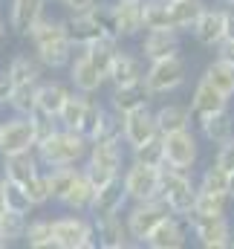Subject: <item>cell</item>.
<instances>
[{"label": "cell", "mask_w": 234, "mask_h": 249, "mask_svg": "<svg viewBox=\"0 0 234 249\" xmlns=\"http://www.w3.org/2000/svg\"><path fill=\"white\" fill-rule=\"evenodd\" d=\"M29 41L38 53V58L47 64V70H64L75 58V44L67 32V20H52V18H41L35 23V29L29 32Z\"/></svg>", "instance_id": "obj_1"}, {"label": "cell", "mask_w": 234, "mask_h": 249, "mask_svg": "<svg viewBox=\"0 0 234 249\" xmlns=\"http://www.w3.org/2000/svg\"><path fill=\"white\" fill-rule=\"evenodd\" d=\"M90 145L93 142L84 133L58 127L55 133H50L47 139H41L35 145V154L44 168H61V165H78L90 154Z\"/></svg>", "instance_id": "obj_2"}, {"label": "cell", "mask_w": 234, "mask_h": 249, "mask_svg": "<svg viewBox=\"0 0 234 249\" xmlns=\"http://www.w3.org/2000/svg\"><path fill=\"white\" fill-rule=\"evenodd\" d=\"M124 139H104V142H93L87 162H84V174L96 183V188H101L104 183H110L113 177H121L124 168V151H121Z\"/></svg>", "instance_id": "obj_3"}, {"label": "cell", "mask_w": 234, "mask_h": 249, "mask_svg": "<svg viewBox=\"0 0 234 249\" xmlns=\"http://www.w3.org/2000/svg\"><path fill=\"white\" fill-rule=\"evenodd\" d=\"M197 194H200V186H194V180L185 168H174V165L162 168V200L171 206L174 214L188 217L194 212Z\"/></svg>", "instance_id": "obj_4"}, {"label": "cell", "mask_w": 234, "mask_h": 249, "mask_svg": "<svg viewBox=\"0 0 234 249\" xmlns=\"http://www.w3.org/2000/svg\"><path fill=\"white\" fill-rule=\"evenodd\" d=\"M52 238H55V249H93V247H99L96 223L90 217H81V212L55 217L52 220Z\"/></svg>", "instance_id": "obj_5"}, {"label": "cell", "mask_w": 234, "mask_h": 249, "mask_svg": "<svg viewBox=\"0 0 234 249\" xmlns=\"http://www.w3.org/2000/svg\"><path fill=\"white\" fill-rule=\"evenodd\" d=\"M67 32H69V38H72V44H75L78 50L96 44L99 38L110 35L107 9L99 3V6L90 9V12H69V18H67Z\"/></svg>", "instance_id": "obj_6"}, {"label": "cell", "mask_w": 234, "mask_h": 249, "mask_svg": "<svg viewBox=\"0 0 234 249\" xmlns=\"http://www.w3.org/2000/svg\"><path fill=\"white\" fill-rule=\"evenodd\" d=\"M121 177H124V188L130 194V203H145V200L162 197V168H156V165H145V162L133 160Z\"/></svg>", "instance_id": "obj_7"}, {"label": "cell", "mask_w": 234, "mask_h": 249, "mask_svg": "<svg viewBox=\"0 0 234 249\" xmlns=\"http://www.w3.org/2000/svg\"><path fill=\"white\" fill-rule=\"evenodd\" d=\"M168 214H174V212H171V206H168L162 197H156V200L133 203V206H130V212H127L124 217H127V226H130L133 241L145 247L148 235H150V232H153V229H156L165 217H168Z\"/></svg>", "instance_id": "obj_8"}, {"label": "cell", "mask_w": 234, "mask_h": 249, "mask_svg": "<svg viewBox=\"0 0 234 249\" xmlns=\"http://www.w3.org/2000/svg\"><path fill=\"white\" fill-rule=\"evenodd\" d=\"M188 78V64L182 55H171V58H162V61H153L145 72V81L150 87L153 96H168L179 90Z\"/></svg>", "instance_id": "obj_9"}, {"label": "cell", "mask_w": 234, "mask_h": 249, "mask_svg": "<svg viewBox=\"0 0 234 249\" xmlns=\"http://www.w3.org/2000/svg\"><path fill=\"white\" fill-rule=\"evenodd\" d=\"M35 145H38V127H35L32 116L15 113V119L0 122V157L32 151Z\"/></svg>", "instance_id": "obj_10"}, {"label": "cell", "mask_w": 234, "mask_h": 249, "mask_svg": "<svg viewBox=\"0 0 234 249\" xmlns=\"http://www.w3.org/2000/svg\"><path fill=\"white\" fill-rule=\"evenodd\" d=\"M145 0H116L113 6H107V26L110 32L121 38H133L145 29Z\"/></svg>", "instance_id": "obj_11"}, {"label": "cell", "mask_w": 234, "mask_h": 249, "mask_svg": "<svg viewBox=\"0 0 234 249\" xmlns=\"http://www.w3.org/2000/svg\"><path fill=\"white\" fill-rule=\"evenodd\" d=\"M197 244L205 249H226L234 247V232L226 217H202V214H188L185 217Z\"/></svg>", "instance_id": "obj_12"}, {"label": "cell", "mask_w": 234, "mask_h": 249, "mask_svg": "<svg viewBox=\"0 0 234 249\" xmlns=\"http://www.w3.org/2000/svg\"><path fill=\"white\" fill-rule=\"evenodd\" d=\"M197 157H200V142H197V133L191 127L165 133V165L188 171L197 162Z\"/></svg>", "instance_id": "obj_13"}, {"label": "cell", "mask_w": 234, "mask_h": 249, "mask_svg": "<svg viewBox=\"0 0 234 249\" xmlns=\"http://www.w3.org/2000/svg\"><path fill=\"white\" fill-rule=\"evenodd\" d=\"M69 81H72L75 90L96 96V93L101 90V84L107 81V72L81 50V53H75V58H72V64H69Z\"/></svg>", "instance_id": "obj_14"}, {"label": "cell", "mask_w": 234, "mask_h": 249, "mask_svg": "<svg viewBox=\"0 0 234 249\" xmlns=\"http://www.w3.org/2000/svg\"><path fill=\"white\" fill-rule=\"evenodd\" d=\"M229 99L223 90H217L208 78H200L197 87H194V96H191V113H194V122H202L205 116L211 113H220V110H229Z\"/></svg>", "instance_id": "obj_15"}, {"label": "cell", "mask_w": 234, "mask_h": 249, "mask_svg": "<svg viewBox=\"0 0 234 249\" xmlns=\"http://www.w3.org/2000/svg\"><path fill=\"white\" fill-rule=\"evenodd\" d=\"M96 223V238L101 249H130L136 241L130 235L127 217L121 214H110V217H93Z\"/></svg>", "instance_id": "obj_16"}, {"label": "cell", "mask_w": 234, "mask_h": 249, "mask_svg": "<svg viewBox=\"0 0 234 249\" xmlns=\"http://www.w3.org/2000/svg\"><path fill=\"white\" fill-rule=\"evenodd\" d=\"M127 203H130V194H127V188H124V177H113L110 183H104V186L96 191V200H93L90 214H93V217L121 214Z\"/></svg>", "instance_id": "obj_17"}, {"label": "cell", "mask_w": 234, "mask_h": 249, "mask_svg": "<svg viewBox=\"0 0 234 249\" xmlns=\"http://www.w3.org/2000/svg\"><path fill=\"white\" fill-rule=\"evenodd\" d=\"M159 133V124H156V113H150L148 107H139V110H130L124 113V145L133 151L139 145H145L148 139H153Z\"/></svg>", "instance_id": "obj_18"}, {"label": "cell", "mask_w": 234, "mask_h": 249, "mask_svg": "<svg viewBox=\"0 0 234 249\" xmlns=\"http://www.w3.org/2000/svg\"><path fill=\"white\" fill-rule=\"evenodd\" d=\"M139 50H142V58L148 64L179 55V32H174V29H148Z\"/></svg>", "instance_id": "obj_19"}, {"label": "cell", "mask_w": 234, "mask_h": 249, "mask_svg": "<svg viewBox=\"0 0 234 249\" xmlns=\"http://www.w3.org/2000/svg\"><path fill=\"white\" fill-rule=\"evenodd\" d=\"M191 35L197 38V44H202V47H208V50H217L220 41L226 38V12H223V6H220V9H211V6H208V9L202 12V18L194 23Z\"/></svg>", "instance_id": "obj_20"}, {"label": "cell", "mask_w": 234, "mask_h": 249, "mask_svg": "<svg viewBox=\"0 0 234 249\" xmlns=\"http://www.w3.org/2000/svg\"><path fill=\"white\" fill-rule=\"evenodd\" d=\"M44 9H47L44 0H12V6H9V29L15 35L29 38V32L35 29V23L47 15Z\"/></svg>", "instance_id": "obj_21"}, {"label": "cell", "mask_w": 234, "mask_h": 249, "mask_svg": "<svg viewBox=\"0 0 234 249\" xmlns=\"http://www.w3.org/2000/svg\"><path fill=\"white\" fill-rule=\"evenodd\" d=\"M153 99L150 87L145 78L139 81H130V84H118L110 93V107H116L118 113H130V110H139V107H148V102Z\"/></svg>", "instance_id": "obj_22"}, {"label": "cell", "mask_w": 234, "mask_h": 249, "mask_svg": "<svg viewBox=\"0 0 234 249\" xmlns=\"http://www.w3.org/2000/svg\"><path fill=\"white\" fill-rule=\"evenodd\" d=\"M188 244V232L179 220V214H168L145 241V247L150 249H182Z\"/></svg>", "instance_id": "obj_23"}, {"label": "cell", "mask_w": 234, "mask_h": 249, "mask_svg": "<svg viewBox=\"0 0 234 249\" xmlns=\"http://www.w3.org/2000/svg\"><path fill=\"white\" fill-rule=\"evenodd\" d=\"M41 174V160L32 151H20V154H9L3 157V177L6 180H15V183H29L32 177Z\"/></svg>", "instance_id": "obj_24"}, {"label": "cell", "mask_w": 234, "mask_h": 249, "mask_svg": "<svg viewBox=\"0 0 234 249\" xmlns=\"http://www.w3.org/2000/svg\"><path fill=\"white\" fill-rule=\"evenodd\" d=\"M6 70L12 72L15 84H41V81H44V70H47V64L38 58V53H35V55H29V53H17V55L9 58Z\"/></svg>", "instance_id": "obj_25"}, {"label": "cell", "mask_w": 234, "mask_h": 249, "mask_svg": "<svg viewBox=\"0 0 234 249\" xmlns=\"http://www.w3.org/2000/svg\"><path fill=\"white\" fill-rule=\"evenodd\" d=\"M145 72L148 70H145L142 58H136L127 50H118L113 64H110V70H107V81H113V87H118V84H130V81L145 78Z\"/></svg>", "instance_id": "obj_26"}, {"label": "cell", "mask_w": 234, "mask_h": 249, "mask_svg": "<svg viewBox=\"0 0 234 249\" xmlns=\"http://www.w3.org/2000/svg\"><path fill=\"white\" fill-rule=\"evenodd\" d=\"M191 105H179V102H168L156 110V124H159V133H174V130H185L191 127Z\"/></svg>", "instance_id": "obj_27"}, {"label": "cell", "mask_w": 234, "mask_h": 249, "mask_svg": "<svg viewBox=\"0 0 234 249\" xmlns=\"http://www.w3.org/2000/svg\"><path fill=\"white\" fill-rule=\"evenodd\" d=\"M200 124V133L211 142V145H223V142H229L234 139V119L229 110H220V113H211V116H205Z\"/></svg>", "instance_id": "obj_28"}, {"label": "cell", "mask_w": 234, "mask_h": 249, "mask_svg": "<svg viewBox=\"0 0 234 249\" xmlns=\"http://www.w3.org/2000/svg\"><path fill=\"white\" fill-rule=\"evenodd\" d=\"M69 96H72V90L67 84H61V81H41L38 84V107L52 113V116H58L64 110Z\"/></svg>", "instance_id": "obj_29"}, {"label": "cell", "mask_w": 234, "mask_h": 249, "mask_svg": "<svg viewBox=\"0 0 234 249\" xmlns=\"http://www.w3.org/2000/svg\"><path fill=\"white\" fill-rule=\"evenodd\" d=\"M96 183L84 174V168H81V174H78V180H75V186L69 188V194H67V200H64V206L69 209V212H90L93 209V200H96Z\"/></svg>", "instance_id": "obj_30"}, {"label": "cell", "mask_w": 234, "mask_h": 249, "mask_svg": "<svg viewBox=\"0 0 234 249\" xmlns=\"http://www.w3.org/2000/svg\"><path fill=\"white\" fill-rule=\"evenodd\" d=\"M168 6H171V15H174V23L179 32H191L194 29V23L202 18V12L208 9L205 6V0H168Z\"/></svg>", "instance_id": "obj_31"}, {"label": "cell", "mask_w": 234, "mask_h": 249, "mask_svg": "<svg viewBox=\"0 0 234 249\" xmlns=\"http://www.w3.org/2000/svg\"><path fill=\"white\" fill-rule=\"evenodd\" d=\"M142 9H145V29H174V32H179L168 0H145Z\"/></svg>", "instance_id": "obj_32"}, {"label": "cell", "mask_w": 234, "mask_h": 249, "mask_svg": "<svg viewBox=\"0 0 234 249\" xmlns=\"http://www.w3.org/2000/svg\"><path fill=\"white\" fill-rule=\"evenodd\" d=\"M78 174H81V168H75V165L47 168V177H50V191H52V200L64 203V200H67V194H69V188L75 186Z\"/></svg>", "instance_id": "obj_33"}, {"label": "cell", "mask_w": 234, "mask_h": 249, "mask_svg": "<svg viewBox=\"0 0 234 249\" xmlns=\"http://www.w3.org/2000/svg\"><path fill=\"white\" fill-rule=\"evenodd\" d=\"M87 105H90V93H81V90H75V93L67 99L64 110L58 113L61 127H67V130H78V127H81V119H84V110H87Z\"/></svg>", "instance_id": "obj_34"}, {"label": "cell", "mask_w": 234, "mask_h": 249, "mask_svg": "<svg viewBox=\"0 0 234 249\" xmlns=\"http://www.w3.org/2000/svg\"><path fill=\"white\" fill-rule=\"evenodd\" d=\"M26 217H29V214L15 212V209H6V212L0 214V235H3V241H6L9 247L26 238V226H29Z\"/></svg>", "instance_id": "obj_35"}, {"label": "cell", "mask_w": 234, "mask_h": 249, "mask_svg": "<svg viewBox=\"0 0 234 249\" xmlns=\"http://www.w3.org/2000/svg\"><path fill=\"white\" fill-rule=\"evenodd\" d=\"M23 244H26V247H32V249H55V238H52V220H44V217L29 220Z\"/></svg>", "instance_id": "obj_36"}, {"label": "cell", "mask_w": 234, "mask_h": 249, "mask_svg": "<svg viewBox=\"0 0 234 249\" xmlns=\"http://www.w3.org/2000/svg\"><path fill=\"white\" fill-rule=\"evenodd\" d=\"M202 78H208L217 90H223L226 96H234V67L226 64L223 58H214V61L205 67Z\"/></svg>", "instance_id": "obj_37"}, {"label": "cell", "mask_w": 234, "mask_h": 249, "mask_svg": "<svg viewBox=\"0 0 234 249\" xmlns=\"http://www.w3.org/2000/svg\"><path fill=\"white\" fill-rule=\"evenodd\" d=\"M9 107L20 116H32L38 110V84H15Z\"/></svg>", "instance_id": "obj_38"}, {"label": "cell", "mask_w": 234, "mask_h": 249, "mask_svg": "<svg viewBox=\"0 0 234 249\" xmlns=\"http://www.w3.org/2000/svg\"><path fill=\"white\" fill-rule=\"evenodd\" d=\"M133 160H139V162H145V165L165 168V133H156V136L148 139L145 145L133 148Z\"/></svg>", "instance_id": "obj_39"}, {"label": "cell", "mask_w": 234, "mask_h": 249, "mask_svg": "<svg viewBox=\"0 0 234 249\" xmlns=\"http://www.w3.org/2000/svg\"><path fill=\"white\" fill-rule=\"evenodd\" d=\"M226 206H229V194L200 191L191 214H202V217H226Z\"/></svg>", "instance_id": "obj_40"}, {"label": "cell", "mask_w": 234, "mask_h": 249, "mask_svg": "<svg viewBox=\"0 0 234 249\" xmlns=\"http://www.w3.org/2000/svg\"><path fill=\"white\" fill-rule=\"evenodd\" d=\"M232 188V171H226L223 165H208L200 177V191H214V194H229ZM232 197V194H229Z\"/></svg>", "instance_id": "obj_41"}, {"label": "cell", "mask_w": 234, "mask_h": 249, "mask_svg": "<svg viewBox=\"0 0 234 249\" xmlns=\"http://www.w3.org/2000/svg\"><path fill=\"white\" fill-rule=\"evenodd\" d=\"M104 139H124V113H118L116 107H104V116L99 124V133L93 142H104Z\"/></svg>", "instance_id": "obj_42"}, {"label": "cell", "mask_w": 234, "mask_h": 249, "mask_svg": "<svg viewBox=\"0 0 234 249\" xmlns=\"http://www.w3.org/2000/svg\"><path fill=\"white\" fill-rule=\"evenodd\" d=\"M101 116H104V105H101L99 99H93V96H90V105H87V110H84V119H81L78 133H84V136L93 142V139H96V133H99Z\"/></svg>", "instance_id": "obj_43"}, {"label": "cell", "mask_w": 234, "mask_h": 249, "mask_svg": "<svg viewBox=\"0 0 234 249\" xmlns=\"http://www.w3.org/2000/svg\"><path fill=\"white\" fill-rule=\"evenodd\" d=\"M6 206L15 209V212H23V214H29L35 209V203L29 200L23 183H15V180H6Z\"/></svg>", "instance_id": "obj_44"}, {"label": "cell", "mask_w": 234, "mask_h": 249, "mask_svg": "<svg viewBox=\"0 0 234 249\" xmlns=\"http://www.w3.org/2000/svg\"><path fill=\"white\" fill-rule=\"evenodd\" d=\"M23 188H26V194H29V200L35 203V209L52 200V191H50V177H47L44 171H41L38 177H32L29 183H23Z\"/></svg>", "instance_id": "obj_45"}, {"label": "cell", "mask_w": 234, "mask_h": 249, "mask_svg": "<svg viewBox=\"0 0 234 249\" xmlns=\"http://www.w3.org/2000/svg\"><path fill=\"white\" fill-rule=\"evenodd\" d=\"M214 162L223 165L226 171H234V139L223 142V145H217V157H214Z\"/></svg>", "instance_id": "obj_46"}, {"label": "cell", "mask_w": 234, "mask_h": 249, "mask_svg": "<svg viewBox=\"0 0 234 249\" xmlns=\"http://www.w3.org/2000/svg\"><path fill=\"white\" fill-rule=\"evenodd\" d=\"M12 93H15V78H12V72L3 67V70H0V105H9Z\"/></svg>", "instance_id": "obj_47"}, {"label": "cell", "mask_w": 234, "mask_h": 249, "mask_svg": "<svg viewBox=\"0 0 234 249\" xmlns=\"http://www.w3.org/2000/svg\"><path fill=\"white\" fill-rule=\"evenodd\" d=\"M217 58H223L226 64L234 67V38H223L220 47H217Z\"/></svg>", "instance_id": "obj_48"}, {"label": "cell", "mask_w": 234, "mask_h": 249, "mask_svg": "<svg viewBox=\"0 0 234 249\" xmlns=\"http://www.w3.org/2000/svg\"><path fill=\"white\" fill-rule=\"evenodd\" d=\"M69 12H90V9H96L99 6V0H61Z\"/></svg>", "instance_id": "obj_49"}, {"label": "cell", "mask_w": 234, "mask_h": 249, "mask_svg": "<svg viewBox=\"0 0 234 249\" xmlns=\"http://www.w3.org/2000/svg\"><path fill=\"white\" fill-rule=\"evenodd\" d=\"M9 206H6V177H0V214L6 212Z\"/></svg>", "instance_id": "obj_50"}, {"label": "cell", "mask_w": 234, "mask_h": 249, "mask_svg": "<svg viewBox=\"0 0 234 249\" xmlns=\"http://www.w3.org/2000/svg\"><path fill=\"white\" fill-rule=\"evenodd\" d=\"M3 35H6V23H3V18H0V41H3Z\"/></svg>", "instance_id": "obj_51"}, {"label": "cell", "mask_w": 234, "mask_h": 249, "mask_svg": "<svg viewBox=\"0 0 234 249\" xmlns=\"http://www.w3.org/2000/svg\"><path fill=\"white\" fill-rule=\"evenodd\" d=\"M229 194L234 197V171H232V188H229Z\"/></svg>", "instance_id": "obj_52"}, {"label": "cell", "mask_w": 234, "mask_h": 249, "mask_svg": "<svg viewBox=\"0 0 234 249\" xmlns=\"http://www.w3.org/2000/svg\"><path fill=\"white\" fill-rule=\"evenodd\" d=\"M3 247H9V244H6V241H3V235H0V249H3Z\"/></svg>", "instance_id": "obj_53"}, {"label": "cell", "mask_w": 234, "mask_h": 249, "mask_svg": "<svg viewBox=\"0 0 234 249\" xmlns=\"http://www.w3.org/2000/svg\"><path fill=\"white\" fill-rule=\"evenodd\" d=\"M220 3H223V6H229V3H234V0H220Z\"/></svg>", "instance_id": "obj_54"}]
</instances>
